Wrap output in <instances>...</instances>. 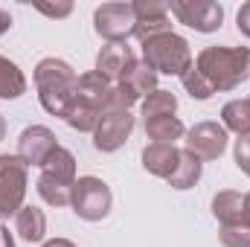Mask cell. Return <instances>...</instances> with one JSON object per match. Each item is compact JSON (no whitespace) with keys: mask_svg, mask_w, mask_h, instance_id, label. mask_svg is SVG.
<instances>
[{"mask_svg":"<svg viewBox=\"0 0 250 247\" xmlns=\"http://www.w3.org/2000/svg\"><path fill=\"white\" fill-rule=\"evenodd\" d=\"M26 93V76L15 62L0 56V99H21Z\"/></svg>","mask_w":250,"mask_h":247,"instance_id":"22","label":"cell"},{"mask_svg":"<svg viewBox=\"0 0 250 247\" xmlns=\"http://www.w3.org/2000/svg\"><path fill=\"white\" fill-rule=\"evenodd\" d=\"M26 163L18 154H0V221L9 215H18L26 198Z\"/></svg>","mask_w":250,"mask_h":247,"instance_id":"6","label":"cell"},{"mask_svg":"<svg viewBox=\"0 0 250 247\" xmlns=\"http://www.w3.org/2000/svg\"><path fill=\"white\" fill-rule=\"evenodd\" d=\"M233 157H236V166L250 178V134H242L236 140V148H233Z\"/></svg>","mask_w":250,"mask_h":247,"instance_id":"27","label":"cell"},{"mask_svg":"<svg viewBox=\"0 0 250 247\" xmlns=\"http://www.w3.org/2000/svg\"><path fill=\"white\" fill-rule=\"evenodd\" d=\"M70 206H73V212H76L82 221H102V218L111 215L114 192H111V186L105 184L102 178L84 175V178H76Z\"/></svg>","mask_w":250,"mask_h":247,"instance_id":"5","label":"cell"},{"mask_svg":"<svg viewBox=\"0 0 250 247\" xmlns=\"http://www.w3.org/2000/svg\"><path fill=\"white\" fill-rule=\"evenodd\" d=\"M131 131H134V117H131V111H128V108H108V111L99 117V125H96V131H93V148L111 154V151L123 148L125 140L131 137Z\"/></svg>","mask_w":250,"mask_h":247,"instance_id":"10","label":"cell"},{"mask_svg":"<svg viewBox=\"0 0 250 247\" xmlns=\"http://www.w3.org/2000/svg\"><path fill=\"white\" fill-rule=\"evenodd\" d=\"M56 148H59V140L47 125H29L18 137V157L26 166H44L56 154Z\"/></svg>","mask_w":250,"mask_h":247,"instance_id":"12","label":"cell"},{"mask_svg":"<svg viewBox=\"0 0 250 247\" xmlns=\"http://www.w3.org/2000/svg\"><path fill=\"white\" fill-rule=\"evenodd\" d=\"M76 102H84L93 111L105 114L108 108H114V82H108L96 70L82 73L79 76V84H76Z\"/></svg>","mask_w":250,"mask_h":247,"instance_id":"14","label":"cell"},{"mask_svg":"<svg viewBox=\"0 0 250 247\" xmlns=\"http://www.w3.org/2000/svg\"><path fill=\"white\" fill-rule=\"evenodd\" d=\"M178 157H181V148L175 145H163V143H148L143 148V169L154 178H166L175 172L178 166Z\"/></svg>","mask_w":250,"mask_h":247,"instance_id":"16","label":"cell"},{"mask_svg":"<svg viewBox=\"0 0 250 247\" xmlns=\"http://www.w3.org/2000/svg\"><path fill=\"white\" fill-rule=\"evenodd\" d=\"M35 9L41 12V15H47V18H67L70 12H73V3L70 0H64V3H35Z\"/></svg>","mask_w":250,"mask_h":247,"instance_id":"28","label":"cell"},{"mask_svg":"<svg viewBox=\"0 0 250 247\" xmlns=\"http://www.w3.org/2000/svg\"><path fill=\"white\" fill-rule=\"evenodd\" d=\"M218 239L224 247H250V224L239 221V224H224L218 230Z\"/></svg>","mask_w":250,"mask_h":247,"instance_id":"26","label":"cell"},{"mask_svg":"<svg viewBox=\"0 0 250 247\" xmlns=\"http://www.w3.org/2000/svg\"><path fill=\"white\" fill-rule=\"evenodd\" d=\"M76 84L79 73L62 59H41L35 64V87L41 108L53 117H67L70 105L76 102Z\"/></svg>","mask_w":250,"mask_h":247,"instance_id":"2","label":"cell"},{"mask_svg":"<svg viewBox=\"0 0 250 247\" xmlns=\"http://www.w3.org/2000/svg\"><path fill=\"white\" fill-rule=\"evenodd\" d=\"M178 111V96L172 90H151L143 99V120H154V117H175Z\"/></svg>","mask_w":250,"mask_h":247,"instance_id":"23","label":"cell"},{"mask_svg":"<svg viewBox=\"0 0 250 247\" xmlns=\"http://www.w3.org/2000/svg\"><path fill=\"white\" fill-rule=\"evenodd\" d=\"M15 230L29 245L44 242V236H47V215H44V209H38V206H21L18 215H15Z\"/></svg>","mask_w":250,"mask_h":247,"instance_id":"18","label":"cell"},{"mask_svg":"<svg viewBox=\"0 0 250 247\" xmlns=\"http://www.w3.org/2000/svg\"><path fill=\"white\" fill-rule=\"evenodd\" d=\"M221 125L224 131H233V134H250V96L245 99H230L224 108H221Z\"/></svg>","mask_w":250,"mask_h":247,"instance_id":"21","label":"cell"},{"mask_svg":"<svg viewBox=\"0 0 250 247\" xmlns=\"http://www.w3.org/2000/svg\"><path fill=\"white\" fill-rule=\"evenodd\" d=\"M195 70L209 82L215 93L236 90L250 76V50L248 47H207L198 53Z\"/></svg>","mask_w":250,"mask_h":247,"instance_id":"1","label":"cell"},{"mask_svg":"<svg viewBox=\"0 0 250 247\" xmlns=\"http://www.w3.org/2000/svg\"><path fill=\"white\" fill-rule=\"evenodd\" d=\"M169 12L195 32H218L224 23V9L215 0H172Z\"/></svg>","mask_w":250,"mask_h":247,"instance_id":"8","label":"cell"},{"mask_svg":"<svg viewBox=\"0 0 250 247\" xmlns=\"http://www.w3.org/2000/svg\"><path fill=\"white\" fill-rule=\"evenodd\" d=\"M201 172H204V163L195 154H189L187 148H181L178 166L169 175V186H175V189H192V186L201 181Z\"/></svg>","mask_w":250,"mask_h":247,"instance_id":"20","label":"cell"},{"mask_svg":"<svg viewBox=\"0 0 250 247\" xmlns=\"http://www.w3.org/2000/svg\"><path fill=\"white\" fill-rule=\"evenodd\" d=\"M134 15H137V29L134 35L140 41L146 38H154V35H163V32H172V21H169V3H160V0H137L131 3Z\"/></svg>","mask_w":250,"mask_h":247,"instance_id":"13","label":"cell"},{"mask_svg":"<svg viewBox=\"0 0 250 247\" xmlns=\"http://www.w3.org/2000/svg\"><path fill=\"white\" fill-rule=\"evenodd\" d=\"M146 137L151 143H163V145H175V140H181L187 134L184 123L178 117H154V120H143Z\"/></svg>","mask_w":250,"mask_h":247,"instance_id":"19","label":"cell"},{"mask_svg":"<svg viewBox=\"0 0 250 247\" xmlns=\"http://www.w3.org/2000/svg\"><path fill=\"white\" fill-rule=\"evenodd\" d=\"M236 26H239V32H242L245 38H250V0L239 9V15H236Z\"/></svg>","mask_w":250,"mask_h":247,"instance_id":"29","label":"cell"},{"mask_svg":"<svg viewBox=\"0 0 250 247\" xmlns=\"http://www.w3.org/2000/svg\"><path fill=\"white\" fill-rule=\"evenodd\" d=\"M181 82H184V87H187V93L192 96V99H198V102H207V99H212V87H209V82L195 70V62H192V67H189L187 73L181 76Z\"/></svg>","mask_w":250,"mask_h":247,"instance_id":"25","label":"cell"},{"mask_svg":"<svg viewBox=\"0 0 250 247\" xmlns=\"http://www.w3.org/2000/svg\"><path fill=\"white\" fill-rule=\"evenodd\" d=\"M73 186H76V157H73V151L59 145L56 154L41 166V178H38L35 189L50 206H70Z\"/></svg>","mask_w":250,"mask_h":247,"instance_id":"4","label":"cell"},{"mask_svg":"<svg viewBox=\"0 0 250 247\" xmlns=\"http://www.w3.org/2000/svg\"><path fill=\"white\" fill-rule=\"evenodd\" d=\"M134 62H137V56L128 44H105L96 56V73L117 84Z\"/></svg>","mask_w":250,"mask_h":247,"instance_id":"15","label":"cell"},{"mask_svg":"<svg viewBox=\"0 0 250 247\" xmlns=\"http://www.w3.org/2000/svg\"><path fill=\"white\" fill-rule=\"evenodd\" d=\"M143 47V62L148 64L157 76H184L192 67V50L189 41L181 38L178 32H163L154 38L140 41Z\"/></svg>","mask_w":250,"mask_h":247,"instance_id":"3","label":"cell"},{"mask_svg":"<svg viewBox=\"0 0 250 247\" xmlns=\"http://www.w3.org/2000/svg\"><path fill=\"white\" fill-rule=\"evenodd\" d=\"M0 247H15V239H12L9 227H3V224H0Z\"/></svg>","mask_w":250,"mask_h":247,"instance_id":"31","label":"cell"},{"mask_svg":"<svg viewBox=\"0 0 250 247\" xmlns=\"http://www.w3.org/2000/svg\"><path fill=\"white\" fill-rule=\"evenodd\" d=\"M151 90H157V73L143 59H137L125 70L123 79L114 84V108H131L134 102H140Z\"/></svg>","mask_w":250,"mask_h":247,"instance_id":"9","label":"cell"},{"mask_svg":"<svg viewBox=\"0 0 250 247\" xmlns=\"http://www.w3.org/2000/svg\"><path fill=\"white\" fill-rule=\"evenodd\" d=\"M6 140V120H3V114H0V143Z\"/></svg>","mask_w":250,"mask_h":247,"instance_id":"34","label":"cell"},{"mask_svg":"<svg viewBox=\"0 0 250 247\" xmlns=\"http://www.w3.org/2000/svg\"><path fill=\"white\" fill-rule=\"evenodd\" d=\"M212 215L215 221L224 227V224H239L245 221V195L242 192H233V189H221L212 195Z\"/></svg>","mask_w":250,"mask_h":247,"instance_id":"17","label":"cell"},{"mask_svg":"<svg viewBox=\"0 0 250 247\" xmlns=\"http://www.w3.org/2000/svg\"><path fill=\"white\" fill-rule=\"evenodd\" d=\"M99 111H93L90 105H84V102H73L70 105V111H67V117H64V123L70 125L73 131H79V134H93L96 131V125H99Z\"/></svg>","mask_w":250,"mask_h":247,"instance_id":"24","label":"cell"},{"mask_svg":"<svg viewBox=\"0 0 250 247\" xmlns=\"http://www.w3.org/2000/svg\"><path fill=\"white\" fill-rule=\"evenodd\" d=\"M41 247H76L70 239H50V242H44Z\"/></svg>","mask_w":250,"mask_h":247,"instance_id":"32","label":"cell"},{"mask_svg":"<svg viewBox=\"0 0 250 247\" xmlns=\"http://www.w3.org/2000/svg\"><path fill=\"white\" fill-rule=\"evenodd\" d=\"M245 221L250 224V192L245 195Z\"/></svg>","mask_w":250,"mask_h":247,"instance_id":"33","label":"cell"},{"mask_svg":"<svg viewBox=\"0 0 250 247\" xmlns=\"http://www.w3.org/2000/svg\"><path fill=\"white\" fill-rule=\"evenodd\" d=\"M93 29L108 44H125L137 29V15L131 3H102L93 12Z\"/></svg>","mask_w":250,"mask_h":247,"instance_id":"7","label":"cell"},{"mask_svg":"<svg viewBox=\"0 0 250 247\" xmlns=\"http://www.w3.org/2000/svg\"><path fill=\"white\" fill-rule=\"evenodd\" d=\"M184 137H187L184 148L189 154H195L198 160H218L227 151V131H224V125L212 123V120L195 123Z\"/></svg>","mask_w":250,"mask_h":247,"instance_id":"11","label":"cell"},{"mask_svg":"<svg viewBox=\"0 0 250 247\" xmlns=\"http://www.w3.org/2000/svg\"><path fill=\"white\" fill-rule=\"evenodd\" d=\"M9 29H12V15H9L6 9H0V38H3Z\"/></svg>","mask_w":250,"mask_h":247,"instance_id":"30","label":"cell"}]
</instances>
